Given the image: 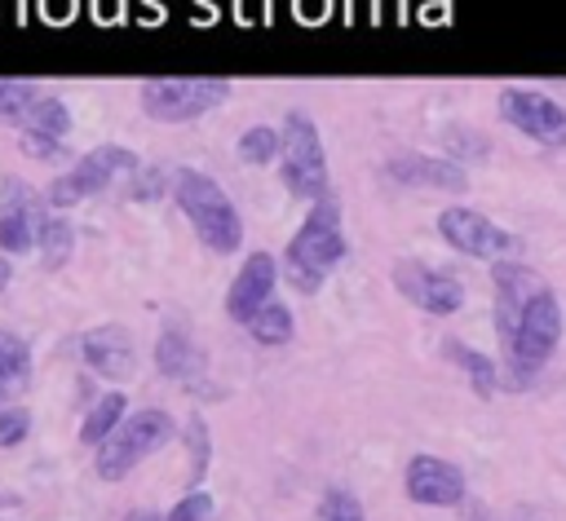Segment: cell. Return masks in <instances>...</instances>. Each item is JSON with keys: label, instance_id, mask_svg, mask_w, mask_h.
<instances>
[{"label": "cell", "instance_id": "26", "mask_svg": "<svg viewBox=\"0 0 566 521\" xmlns=\"http://www.w3.org/2000/svg\"><path fill=\"white\" fill-rule=\"evenodd\" d=\"M318 521H367L363 517V503L349 495V490H327L323 499H318V512H314Z\"/></svg>", "mask_w": 566, "mask_h": 521}, {"label": "cell", "instance_id": "25", "mask_svg": "<svg viewBox=\"0 0 566 521\" xmlns=\"http://www.w3.org/2000/svg\"><path fill=\"white\" fill-rule=\"evenodd\" d=\"M239 159L243 163H274L279 155H283V132H274V128H265V124H256V128H248V132H239Z\"/></svg>", "mask_w": 566, "mask_h": 521}, {"label": "cell", "instance_id": "19", "mask_svg": "<svg viewBox=\"0 0 566 521\" xmlns=\"http://www.w3.org/2000/svg\"><path fill=\"white\" fill-rule=\"evenodd\" d=\"M35 247V212L31 208H0V252L4 256H22Z\"/></svg>", "mask_w": 566, "mask_h": 521}, {"label": "cell", "instance_id": "1", "mask_svg": "<svg viewBox=\"0 0 566 521\" xmlns=\"http://www.w3.org/2000/svg\"><path fill=\"white\" fill-rule=\"evenodd\" d=\"M345 260V230H340V203L336 199H318L310 203L305 221L296 225V234L283 247V278L301 291L314 296L323 287V278Z\"/></svg>", "mask_w": 566, "mask_h": 521}, {"label": "cell", "instance_id": "18", "mask_svg": "<svg viewBox=\"0 0 566 521\" xmlns=\"http://www.w3.org/2000/svg\"><path fill=\"white\" fill-rule=\"evenodd\" d=\"M124 415H128L124 393H102V397L88 406L84 424H80V442H84V446H102V442L119 428V419H124Z\"/></svg>", "mask_w": 566, "mask_h": 521}, {"label": "cell", "instance_id": "30", "mask_svg": "<svg viewBox=\"0 0 566 521\" xmlns=\"http://www.w3.org/2000/svg\"><path fill=\"white\" fill-rule=\"evenodd\" d=\"M27 433H31V415L22 406H4L0 411V446H18V442H27Z\"/></svg>", "mask_w": 566, "mask_h": 521}, {"label": "cell", "instance_id": "9", "mask_svg": "<svg viewBox=\"0 0 566 521\" xmlns=\"http://www.w3.org/2000/svg\"><path fill=\"white\" fill-rule=\"evenodd\" d=\"M438 234L447 247H455L473 260H513L517 256V238L509 230H500L491 216H482L478 208H442Z\"/></svg>", "mask_w": 566, "mask_h": 521}, {"label": "cell", "instance_id": "34", "mask_svg": "<svg viewBox=\"0 0 566 521\" xmlns=\"http://www.w3.org/2000/svg\"><path fill=\"white\" fill-rule=\"evenodd\" d=\"M4 397H9V393H4V389H0V411H4Z\"/></svg>", "mask_w": 566, "mask_h": 521}, {"label": "cell", "instance_id": "31", "mask_svg": "<svg viewBox=\"0 0 566 521\" xmlns=\"http://www.w3.org/2000/svg\"><path fill=\"white\" fill-rule=\"evenodd\" d=\"M447 141H464V146H451V155L486 159V137H482V132H469V128H447Z\"/></svg>", "mask_w": 566, "mask_h": 521}, {"label": "cell", "instance_id": "29", "mask_svg": "<svg viewBox=\"0 0 566 521\" xmlns=\"http://www.w3.org/2000/svg\"><path fill=\"white\" fill-rule=\"evenodd\" d=\"M208 517H212V495H208V490H190V495L177 499L172 512H168V521H208Z\"/></svg>", "mask_w": 566, "mask_h": 521}, {"label": "cell", "instance_id": "14", "mask_svg": "<svg viewBox=\"0 0 566 521\" xmlns=\"http://www.w3.org/2000/svg\"><path fill=\"white\" fill-rule=\"evenodd\" d=\"M155 366H159V375L186 384L190 393L212 397V393H208V358H203V349L190 340L186 327L168 322V327L159 331V340H155Z\"/></svg>", "mask_w": 566, "mask_h": 521}, {"label": "cell", "instance_id": "32", "mask_svg": "<svg viewBox=\"0 0 566 521\" xmlns=\"http://www.w3.org/2000/svg\"><path fill=\"white\" fill-rule=\"evenodd\" d=\"M124 521H168V517H164V512H155V508H133Z\"/></svg>", "mask_w": 566, "mask_h": 521}, {"label": "cell", "instance_id": "35", "mask_svg": "<svg viewBox=\"0 0 566 521\" xmlns=\"http://www.w3.org/2000/svg\"><path fill=\"white\" fill-rule=\"evenodd\" d=\"M0 503H9V499H0Z\"/></svg>", "mask_w": 566, "mask_h": 521}, {"label": "cell", "instance_id": "22", "mask_svg": "<svg viewBox=\"0 0 566 521\" xmlns=\"http://www.w3.org/2000/svg\"><path fill=\"white\" fill-rule=\"evenodd\" d=\"M40 97V84L31 79H0V124H27Z\"/></svg>", "mask_w": 566, "mask_h": 521}, {"label": "cell", "instance_id": "15", "mask_svg": "<svg viewBox=\"0 0 566 521\" xmlns=\"http://www.w3.org/2000/svg\"><path fill=\"white\" fill-rule=\"evenodd\" d=\"M80 358H84V366L93 371V375H102V380H128L133 371H137V353H133V336L119 327V322H106V327H93V331H84V340H80Z\"/></svg>", "mask_w": 566, "mask_h": 521}, {"label": "cell", "instance_id": "21", "mask_svg": "<svg viewBox=\"0 0 566 521\" xmlns=\"http://www.w3.org/2000/svg\"><path fill=\"white\" fill-rule=\"evenodd\" d=\"M442 353H447L455 366H464V375H469V384H473L478 397H491V393H495V362H491L486 353H478V349H469V344H460V340H447Z\"/></svg>", "mask_w": 566, "mask_h": 521}, {"label": "cell", "instance_id": "3", "mask_svg": "<svg viewBox=\"0 0 566 521\" xmlns=\"http://www.w3.org/2000/svg\"><path fill=\"white\" fill-rule=\"evenodd\" d=\"M177 437V419L168 411H133L119 419V428L97 446V459H93V472L102 481H124L146 455H155L159 446H168Z\"/></svg>", "mask_w": 566, "mask_h": 521}, {"label": "cell", "instance_id": "10", "mask_svg": "<svg viewBox=\"0 0 566 521\" xmlns=\"http://www.w3.org/2000/svg\"><path fill=\"white\" fill-rule=\"evenodd\" d=\"M491 283H495V336H500L504 358H509V353H513V340H517V327H522L526 305H531L548 283H544L531 265H522V260H495Z\"/></svg>", "mask_w": 566, "mask_h": 521}, {"label": "cell", "instance_id": "2", "mask_svg": "<svg viewBox=\"0 0 566 521\" xmlns=\"http://www.w3.org/2000/svg\"><path fill=\"white\" fill-rule=\"evenodd\" d=\"M168 194L177 199L181 216L190 221L195 238L208 252H221V256L226 252H239V243H243V216H239L234 199L221 190V181H212L199 168H177Z\"/></svg>", "mask_w": 566, "mask_h": 521}, {"label": "cell", "instance_id": "27", "mask_svg": "<svg viewBox=\"0 0 566 521\" xmlns=\"http://www.w3.org/2000/svg\"><path fill=\"white\" fill-rule=\"evenodd\" d=\"M181 433H186V446H190V481H203V472H208V424L199 415H190Z\"/></svg>", "mask_w": 566, "mask_h": 521}, {"label": "cell", "instance_id": "12", "mask_svg": "<svg viewBox=\"0 0 566 521\" xmlns=\"http://www.w3.org/2000/svg\"><path fill=\"white\" fill-rule=\"evenodd\" d=\"M402 486H407V499L424 508H455L464 499V472L438 455H411Z\"/></svg>", "mask_w": 566, "mask_h": 521}, {"label": "cell", "instance_id": "6", "mask_svg": "<svg viewBox=\"0 0 566 521\" xmlns=\"http://www.w3.org/2000/svg\"><path fill=\"white\" fill-rule=\"evenodd\" d=\"M119 172H142L137 150L115 146V141L93 146L88 155H80V159L71 163V172H62V177H53V181H49L44 203H49V208H75V203H84L88 194L106 190Z\"/></svg>", "mask_w": 566, "mask_h": 521}, {"label": "cell", "instance_id": "23", "mask_svg": "<svg viewBox=\"0 0 566 521\" xmlns=\"http://www.w3.org/2000/svg\"><path fill=\"white\" fill-rule=\"evenodd\" d=\"M22 128L44 132V137H66V132H71V106H66L62 97L44 93V97L35 102V110L27 115V124H22Z\"/></svg>", "mask_w": 566, "mask_h": 521}, {"label": "cell", "instance_id": "17", "mask_svg": "<svg viewBox=\"0 0 566 521\" xmlns=\"http://www.w3.org/2000/svg\"><path fill=\"white\" fill-rule=\"evenodd\" d=\"M35 247L44 252V265L49 269H57V265H66L71 260V252H75V230H71V221H62V216H53V212H35Z\"/></svg>", "mask_w": 566, "mask_h": 521}, {"label": "cell", "instance_id": "20", "mask_svg": "<svg viewBox=\"0 0 566 521\" xmlns=\"http://www.w3.org/2000/svg\"><path fill=\"white\" fill-rule=\"evenodd\" d=\"M292 331H296V322H292V309H287L283 300H270V305L248 322V336H252L256 344H265V349L287 344V340H292Z\"/></svg>", "mask_w": 566, "mask_h": 521}, {"label": "cell", "instance_id": "33", "mask_svg": "<svg viewBox=\"0 0 566 521\" xmlns=\"http://www.w3.org/2000/svg\"><path fill=\"white\" fill-rule=\"evenodd\" d=\"M9 278H13V260H9L4 252H0V291L9 287Z\"/></svg>", "mask_w": 566, "mask_h": 521}, {"label": "cell", "instance_id": "11", "mask_svg": "<svg viewBox=\"0 0 566 521\" xmlns=\"http://www.w3.org/2000/svg\"><path fill=\"white\" fill-rule=\"evenodd\" d=\"M389 274H394V287H398L416 309H424V313L451 318V313L464 305V283H460L455 274H447V269H433V265H424V260L402 256V260H394Z\"/></svg>", "mask_w": 566, "mask_h": 521}, {"label": "cell", "instance_id": "7", "mask_svg": "<svg viewBox=\"0 0 566 521\" xmlns=\"http://www.w3.org/2000/svg\"><path fill=\"white\" fill-rule=\"evenodd\" d=\"M557 340H562V300H557L553 287H544L522 313V327H517V340H513V353H509V371L517 380H526L531 371H539L553 358Z\"/></svg>", "mask_w": 566, "mask_h": 521}, {"label": "cell", "instance_id": "5", "mask_svg": "<svg viewBox=\"0 0 566 521\" xmlns=\"http://www.w3.org/2000/svg\"><path fill=\"white\" fill-rule=\"evenodd\" d=\"M226 97H230V79H212V75H195V79H146L137 88L142 115L155 119V124H190V119H203Z\"/></svg>", "mask_w": 566, "mask_h": 521}, {"label": "cell", "instance_id": "28", "mask_svg": "<svg viewBox=\"0 0 566 521\" xmlns=\"http://www.w3.org/2000/svg\"><path fill=\"white\" fill-rule=\"evenodd\" d=\"M18 150H22L27 159H40V163H57V159H66L62 137H44V132H31V128H22Z\"/></svg>", "mask_w": 566, "mask_h": 521}, {"label": "cell", "instance_id": "13", "mask_svg": "<svg viewBox=\"0 0 566 521\" xmlns=\"http://www.w3.org/2000/svg\"><path fill=\"white\" fill-rule=\"evenodd\" d=\"M274 283H279V260H274L270 252H252V256L239 265L230 291H226V313L248 327V322L274 300Z\"/></svg>", "mask_w": 566, "mask_h": 521}, {"label": "cell", "instance_id": "16", "mask_svg": "<svg viewBox=\"0 0 566 521\" xmlns=\"http://www.w3.org/2000/svg\"><path fill=\"white\" fill-rule=\"evenodd\" d=\"M385 177L398 185H420V190H464V168L455 159L442 155H420V150H402L385 159Z\"/></svg>", "mask_w": 566, "mask_h": 521}, {"label": "cell", "instance_id": "4", "mask_svg": "<svg viewBox=\"0 0 566 521\" xmlns=\"http://www.w3.org/2000/svg\"><path fill=\"white\" fill-rule=\"evenodd\" d=\"M283 185L287 194L318 203L332 199V177H327V155H323V137L318 124L305 110H287L283 115Z\"/></svg>", "mask_w": 566, "mask_h": 521}, {"label": "cell", "instance_id": "8", "mask_svg": "<svg viewBox=\"0 0 566 521\" xmlns=\"http://www.w3.org/2000/svg\"><path fill=\"white\" fill-rule=\"evenodd\" d=\"M500 119L517 132H526L531 141L539 146H566V102L539 93V88H522V84H509L500 88V102H495Z\"/></svg>", "mask_w": 566, "mask_h": 521}, {"label": "cell", "instance_id": "24", "mask_svg": "<svg viewBox=\"0 0 566 521\" xmlns=\"http://www.w3.org/2000/svg\"><path fill=\"white\" fill-rule=\"evenodd\" d=\"M27 371H31V349H27V340L13 336V331H0V389L9 393L13 384L27 380Z\"/></svg>", "mask_w": 566, "mask_h": 521}]
</instances>
